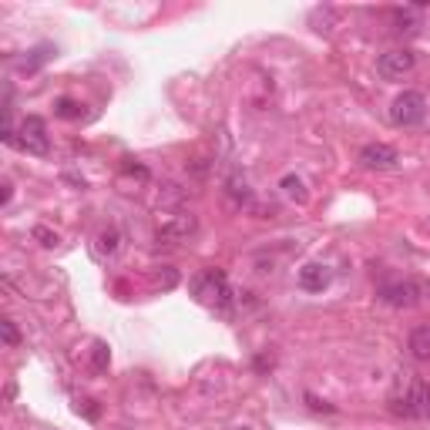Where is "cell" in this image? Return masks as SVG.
Instances as JSON below:
<instances>
[{
  "instance_id": "5bb4252c",
  "label": "cell",
  "mask_w": 430,
  "mask_h": 430,
  "mask_svg": "<svg viewBox=\"0 0 430 430\" xmlns=\"http://www.w3.org/2000/svg\"><path fill=\"white\" fill-rule=\"evenodd\" d=\"M54 115H57V118H81V104L71 101V98H57V104H54Z\"/></svg>"
},
{
  "instance_id": "277c9868",
  "label": "cell",
  "mask_w": 430,
  "mask_h": 430,
  "mask_svg": "<svg viewBox=\"0 0 430 430\" xmlns=\"http://www.w3.org/2000/svg\"><path fill=\"white\" fill-rule=\"evenodd\" d=\"M17 145L20 152H27V155H37L44 158L48 152H51V138H48V124H44V118H37V115H27V118L20 121L17 128Z\"/></svg>"
},
{
  "instance_id": "3957f363",
  "label": "cell",
  "mask_w": 430,
  "mask_h": 430,
  "mask_svg": "<svg viewBox=\"0 0 430 430\" xmlns=\"http://www.w3.org/2000/svg\"><path fill=\"white\" fill-rule=\"evenodd\" d=\"M390 121L400 124V128H417L427 121V98L424 91H403L396 94L394 104H390Z\"/></svg>"
},
{
  "instance_id": "d6986e66",
  "label": "cell",
  "mask_w": 430,
  "mask_h": 430,
  "mask_svg": "<svg viewBox=\"0 0 430 430\" xmlns=\"http://www.w3.org/2000/svg\"><path fill=\"white\" fill-rule=\"evenodd\" d=\"M10 195H14V185H10V182H3V206L10 202Z\"/></svg>"
},
{
  "instance_id": "7a4b0ae2",
  "label": "cell",
  "mask_w": 430,
  "mask_h": 430,
  "mask_svg": "<svg viewBox=\"0 0 430 430\" xmlns=\"http://www.w3.org/2000/svg\"><path fill=\"white\" fill-rule=\"evenodd\" d=\"M390 403H394V413H400V417L427 420L430 417V387H427V380L407 377V387H400V390L390 396Z\"/></svg>"
},
{
  "instance_id": "5b68a950",
  "label": "cell",
  "mask_w": 430,
  "mask_h": 430,
  "mask_svg": "<svg viewBox=\"0 0 430 430\" xmlns=\"http://www.w3.org/2000/svg\"><path fill=\"white\" fill-rule=\"evenodd\" d=\"M413 64H417V54L407 51V48H396V51H387L377 57V74L383 81H396V78L410 74Z\"/></svg>"
},
{
  "instance_id": "ba28073f",
  "label": "cell",
  "mask_w": 430,
  "mask_h": 430,
  "mask_svg": "<svg viewBox=\"0 0 430 430\" xmlns=\"http://www.w3.org/2000/svg\"><path fill=\"white\" fill-rule=\"evenodd\" d=\"M296 282H299V289H306V293H323L329 282H333V273H329L327 266H320V262H306L299 275H296Z\"/></svg>"
},
{
  "instance_id": "2e32d148",
  "label": "cell",
  "mask_w": 430,
  "mask_h": 430,
  "mask_svg": "<svg viewBox=\"0 0 430 430\" xmlns=\"http://www.w3.org/2000/svg\"><path fill=\"white\" fill-rule=\"evenodd\" d=\"M108 360H111V357H108V346H104V343H94V357H91V366H94V370L101 373L104 366H108Z\"/></svg>"
},
{
  "instance_id": "9a60e30c",
  "label": "cell",
  "mask_w": 430,
  "mask_h": 430,
  "mask_svg": "<svg viewBox=\"0 0 430 430\" xmlns=\"http://www.w3.org/2000/svg\"><path fill=\"white\" fill-rule=\"evenodd\" d=\"M0 336H3V343H7V346H17L20 343V333H17V327H14L10 320H3V323H0Z\"/></svg>"
},
{
  "instance_id": "4fadbf2b",
  "label": "cell",
  "mask_w": 430,
  "mask_h": 430,
  "mask_svg": "<svg viewBox=\"0 0 430 430\" xmlns=\"http://www.w3.org/2000/svg\"><path fill=\"white\" fill-rule=\"evenodd\" d=\"M118 242H121V232L118 229H104L101 236H98V256H115L118 252Z\"/></svg>"
},
{
  "instance_id": "30bf717a",
  "label": "cell",
  "mask_w": 430,
  "mask_h": 430,
  "mask_svg": "<svg viewBox=\"0 0 430 430\" xmlns=\"http://www.w3.org/2000/svg\"><path fill=\"white\" fill-rule=\"evenodd\" d=\"M407 350H410L413 360H430V327H417L407 340Z\"/></svg>"
},
{
  "instance_id": "6da1fadb",
  "label": "cell",
  "mask_w": 430,
  "mask_h": 430,
  "mask_svg": "<svg viewBox=\"0 0 430 430\" xmlns=\"http://www.w3.org/2000/svg\"><path fill=\"white\" fill-rule=\"evenodd\" d=\"M192 293H195L199 303H206L208 310L222 313V316L232 313V299H236V293L229 289V279H225L222 269H206V273H199L195 279H192Z\"/></svg>"
},
{
  "instance_id": "52a82bcc",
  "label": "cell",
  "mask_w": 430,
  "mask_h": 430,
  "mask_svg": "<svg viewBox=\"0 0 430 430\" xmlns=\"http://www.w3.org/2000/svg\"><path fill=\"white\" fill-rule=\"evenodd\" d=\"M360 162L363 169H377V172H390L400 165V155H396V148L390 145H383V141H373V145H366L360 152Z\"/></svg>"
},
{
  "instance_id": "9c48e42d",
  "label": "cell",
  "mask_w": 430,
  "mask_h": 430,
  "mask_svg": "<svg viewBox=\"0 0 430 430\" xmlns=\"http://www.w3.org/2000/svg\"><path fill=\"white\" fill-rule=\"evenodd\" d=\"M192 229H195V219H192V215H175L169 225H162V229H158V239H165V242L185 239Z\"/></svg>"
},
{
  "instance_id": "ac0fdd59",
  "label": "cell",
  "mask_w": 430,
  "mask_h": 430,
  "mask_svg": "<svg viewBox=\"0 0 430 430\" xmlns=\"http://www.w3.org/2000/svg\"><path fill=\"white\" fill-rule=\"evenodd\" d=\"M91 403H94V400H85V403L78 407V410H85V417H87V420H94V417H98V407H91Z\"/></svg>"
},
{
  "instance_id": "e0dca14e",
  "label": "cell",
  "mask_w": 430,
  "mask_h": 430,
  "mask_svg": "<svg viewBox=\"0 0 430 430\" xmlns=\"http://www.w3.org/2000/svg\"><path fill=\"white\" fill-rule=\"evenodd\" d=\"M34 239H41V245H57V236H54V232H48L44 225H37V229H34Z\"/></svg>"
},
{
  "instance_id": "7c38bea8",
  "label": "cell",
  "mask_w": 430,
  "mask_h": 430,
  "mask_svg": "<svg viewBox=\"0 0 430 430\" xmlns=\"http://www.w3.org/2000/svg\"><path fill=\"white\" fill-rule=\"evenodd\" d=\"M279 189H282V195L286 199H293V202H306L310 199V192H306V185H303V178L299 175H282V182H279Z\"/></svg>"
},
{
  "instance_id": "8fae6325",
  "label": "cell",
  "mask_w": 430,
  "mask_h": 430,
  "mask_svg": "<svg viewBox=\"0 0 430 430\" xmlns=\"http://www.w3.org/2000/svg\"><path fill=\"white\" fill-rule=\"evenodd\" d=\"M54 54H57V48H54V44H37L34 51H27V57L20 61V68L27 71V74H31V71H37L41 64H48V61H51Z\"/></svg>"
},
{
  "instance_id": "8992f818",
  "label": "cell",
  "mask_w": 430,
  "mask_h": 430,
  "mask_svg": "<svg viewBox=\"0 0 430 430\" xmlns=\"http://www.w3.org/2000/svg\"><path fill=\"white\" fill-rule=\"evenodd\" d=\"M380 303H387V306H396V310H410L420 303V286L410 282V279H403V282H387V286H380Z\"/></svg>"
}]
</instances>
